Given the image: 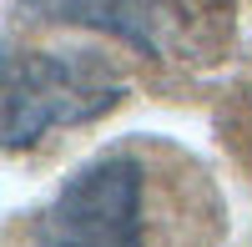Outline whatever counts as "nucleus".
Masks as SVG:
<instances>
[{"label": "nucleus", "mask_w": 252, "mask_h": 247, "mask_svg": "<svg viewBox=\"0 0 252 247\" xmlns=\"http://www.w3.org/2000/svg\"><path fill=\"white\" fill-rule=\"evenodd\" d=\"M126 76L96 51H5L0 131L5 147H35L51 126H81L121 106Z\"/></svg>", "instance_id": "obj_1"}, {"label": "nucleus", "mask_w": 252, "mask_h": 247, "mask_svg": "<svg viewBox=\"0 0 252 247\" xmlns=\"http://www.w3.org/2000/svg\"><path fill=\"white\" fill-rule=\"evenodd\" d=\"M35 247H141V161L111 152L76 167L40 212Z\"/></svg>", "instance_id": "obj_2"}, {"label": "nucleus", "mask_w": 252, "mask_h": 247, "mask_svg": "<svg viewBox=\"0 0 252 247\" xmlns=\"http://www.w3.org/2000/svg\"><path fill=\"white\" fill-rule=\"evenodd\" d=\"M31 15L40 20H66V26H91V31H106L126 46H136L146 56L161 51V35H157V20L146 0H20Z\"/></svg>", "instance_id": "obj_3"}]
</instances>
